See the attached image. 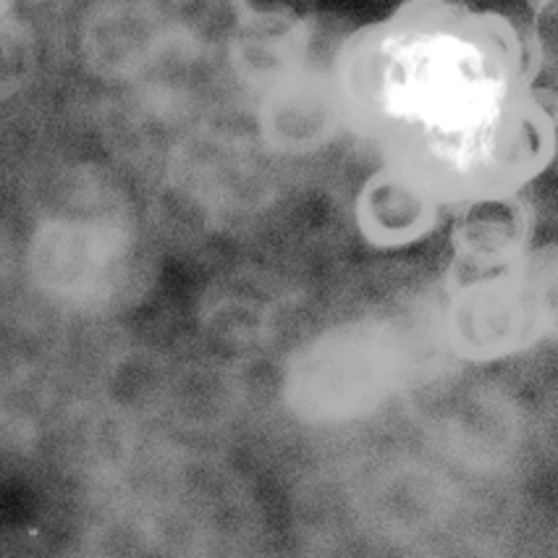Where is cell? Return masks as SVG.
I'll use <instances>...</instances> for the list:
<instances>
[{
  "label": "cell",
  "instance_id": "cell-1",
  "mask_svg": "<svg viewBox=\"0 0 558 558\" xmlns=\"http://www.w3.org/2000/svg\"><path fill=\"white\" fill-rule=\"evenodd\" d=\"M509 19L409 0L343 43L336 100L388 166L440 203L501 199L554 158V95Z\"/></svg>",
  "mask_w": 558,
  "mask_h": 558
}]
</instances>
